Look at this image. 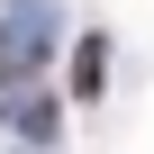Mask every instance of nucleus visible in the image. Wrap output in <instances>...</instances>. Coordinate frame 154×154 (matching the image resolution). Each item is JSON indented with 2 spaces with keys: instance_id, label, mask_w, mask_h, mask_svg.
<instances>
[{
  "instance_id": "nucleus-1",
  "label": "nucleus",
  "mask_w": 154,
  "mask_h": 154,
  "mask_svg": "<svg viewBox=\"0 0 154 154\" xmlns=\"http://www.w3.org/2000/svg\"><path fill=\"white\" fill-rule=\"evenodd\" d=\"M109 45L100 36H82V45H72V91H82V100H100V82H109V63H100Z\"/></svg>"
}]
</instances>
